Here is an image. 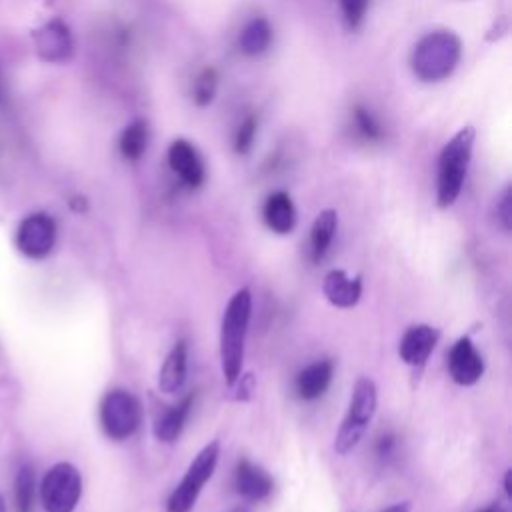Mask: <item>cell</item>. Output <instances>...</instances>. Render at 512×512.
<instances>
[{
  "label": "cell",
  "instance_id": "cell-3",
  "mask_svg": "<svg viewBox=\"0 0 512 512\" xmlns=\"http://www.w3.org/2000/svg\"><path fill=\"white\" fill-rule=\"evenodd\" d=\"M462 54L460 38L452 30H434L424 34L412 50V72L422 82H440L458 66Z\"/></svg>",
  "mask_w": 512,
  "mask_h": 512
},
{
  "label": "cell",
  "instance_id": "cell-22",
  "mask_svg": "<svg viewBox=\"0 0 512 512\" xmlns=\"http://www.w3.org/2000/svg\"><path fill=\"white\" fill-rule=\"evenodd\" d=\"M34 496H36V476L32 464H22L16 482H14V498H16V512H32L34 510Z\"/></svg>",
  "mask_w": 512,
  "mask_h": 512
},
{
  "label": "cell",
  "instance_id": "cell-10",
  "mask_svg": "<svg viewBox=\"0 0 512 512\" xmlns=\"http://www.w3.org/2000/svg\"><path fill=\"white\" fill-rule=\"evenodd\" d=\"M448 372L460 386L476 384L484 374V360L468 336L458 338L448 354Z\"/></svg>",
  "mask_w": 512,
  "mask_h": 512
},
{
  "label": "cell",
  "instance_id": "cell-13",
  "mask_svg": "<svg viewBox=\"0 0 512 512\" xmlns=\"http://www.w3.org/2000/svg\"><path fill=\"white\" fill-rule=\"evenodd\" d=\"M234 488L242 498H246L250 502H260V500L268 498V494L274 488V482L264 468L242 458V460H238L236 470H234Z\"/></svg>",
  "mask_w": 512,
  "mask_h": 512
},
{
  "label": "cell",
  "instance_id": "cell-23",
  "mask_svg": "<svg viewBox=\"0 0 512 512\" xmlns=\"http://www.w3.org/2000/svg\"><path fill=\"white\" fill-rule=\"evenodd\" d=\"M218 90V72L214 68H204L196 82H194V90H192V96H194V102L198 106H206L214 100V94Z\"/></svg>",
  "mask_w": 512,
  "mask_h": 512
},
{
  "label": "cell",
  "instance_id": "cell-33",
  "mask_svg": "<svg viewBox=\"0 0 512 512\" xmlns=\"http://www.w3.org/2000/svg\"><path fill=\"white\" fill-rule=\"evenodd\" d=\"M0 512H6V502L2 498V494H0Z\"/></svg>",
  "mask_w": 512,
  "mask_h": 512
},
{
  "label": "cell",
  "instance_id": "cell-16",
  "mask_svg": "<svg viewBox=\"0 0 512 512\" xmlns=\"http://www.w3.org/2000/svg\"><path fill=\"white\" fill-rule=\"evenodd\" d=\"M188 374V344L186 340H178L170 352L166 354L160 372H158V388L164 394H174L178 392Z\"/></svg>",
  "mask_w": 512,
  "mask_h": 512
},
{
  "label": "cell",
  "instance_id": "cell-6",
  "mask_svg": "<svg viewBox=\"0 0 512 512\" xmlns=\"http://www.w3.org/2000/svg\"><path fill=\"white\" fill-rule=\"evenodd\" d=\"M142 422V406L138 398L122 388L110 390L100 402V426L110 440L122 442L130 438Z\"/></svg>",
  "mask_w": 512,
  "mask_h": 512
},
{
  "label": "cell",
  "instance_id": "cell-11",
  "mask_svg": "<svg viewBox=\"0 0 512 512\" xmlns=\"http://www.w3.org/2000/svg\"><path fill=\"white\" fill-rule=\"evenodd\" d=\"M168 164L180 182L188 188H200L206 178L204 162L198 150L184 138H178L168 148Z\"/></svg>",
  "mask_w": 512,
  "mask_h": 512
},
{
  "label": "cell",
  "instance_id": "cell-1",
  "mask_svg": "<svg viewBox=\"0 0 512 512\" xmlns=\"http://www.w3.org/2000/svg\"><path fill=\"white\" fill-rule=\"evenodd\" d=\"M252 316V294L240 288L226 304L220 322V368L228 386H234L242 376L244 344Z\"/></svg>",
  "mask_w": 512,
  "mask_h": 512
},
{
  "label": "cell",
  "instance_id": "cell-24",
  "mask_svg": "<svg viewBox=\"0 0 512 512\" xmlns=\"http://www.w3.org/2000/svg\"><path fill=\"white\" fill-rule=\"evenodd\" d=\"M354 126L356 130L366 138V140H380L382 138V124L378 122V118L362 104H356L354 110Z\"/></svg>",
  "mask_w": 512,
  "mask_h": 512
},
{
  "label": "cell",
  "instance_id": "cell-35",
  "mask_svg": "<svg viewBox=\"0 0 512 512\" xmlns=\"http://www.w3.org/2000/svg\"><path fill=\"white\" fill-rule=\"evenodd\" d=\"M0 98H2V86H0Z\"/></svg>",
  "mask_w": 512,
  "mask_h": 512
},
{
  "label": "cell",
  "instance_id": "cell-7",
  "mask_svg": "<svg viewBox=\"0 0 512 512\" xmlns=\"http://www.w3.org/2000/svg\"><path fill=\"white\" fill-rule=\"evenodd\" d=\"M82 494V478L74 464H54L40 482V502L46 512H74Z\"/></svg>",
  "mask_w": 512,
  "mask_h": 512
},
{
  "label": "cell",
  "instance_id": "cell-12",
  "mask_svg": "<svg viewBox=\"0 0 512 512\" xmlns=\"http://www.w3.org/2000/svg\"><path fill=\"white\" fill-rule=\"evenodd\" d=\"M440 332L430 324H414L410 326L398 344L400 360L408 366H422L432 354Z\"/></svg>",
  "mask_w": 512,
  "mask_h": 512
},
{
  "label": "cell",
  "instance_id": "cell-27",
  "mask_svg": "<svg viewBox=\"0 0 512 512\" xmlns=\"http://www.w3.org/2000/svg\"><path fill=\"white\" fill-rule=\"evenodd\" d=\"M498 218H500L504 230L512 228V190H510V186L502 192V198L498 202Z\"/></svg>",
  "mask_w": 512,
  "mask_h": 512
},
{
  "label": "cell",
  "instance_id": "cell-8",
  "mask_svg": "<svg viewBox=\"0 0 512 512\" xmlns=\"http://www.w3.org/2000/svg\"><path fill=\"white\" fill-rule=\"evenodd\" d=\"M56 244V222L46 212L28 214L16 230V248L32 260L46 258Z\"/></svg>",
  "mask_w": 512,
  "mask_h": 512
},
{
  "label": "cell",
  "instance_id": "cell-9",
  "mask_svg": "<svg viewBox=\"0 0 512 512\" xmlns=\"http://www.w3.org/2000/svg\"><path fill=\"white\" fill-rule=\"evenodd\" d=\"M34 48L40 60L50 64L68 62L74 54V38L66 22L52 18L32 32Z\"/></svg>",
  "mask_w": 512,
  "mask_h": 512
},
{
  "label": "cell",
  "instance_id": "cell-28",
  "mask_svg": "<svg viewBox=\"0 0 512 512\" xmlns=\"http://www.w3.org/2000/svg\"><path fill=\"white\" fill-rule=\"evenodd\" d=\"M392 448H394V436L390 434H384L378 438V444H376V450H378V456H390L392 454Z\"/></svg>",
  "mask_w": 512,
  "mask_h": 512
},
{
  "label": "cell",
  "instance_id": "cell-4",
  "mask_svg": "<svg viewBox=\"0 0 512 512\" xmlns=\"http://www.w3.org/2000/svg\"><path fill=\"white\" fill-rule=\"evenodd\" d=\"M376 384L368 376H360L354 382L348 410L342 418V424L338 428V434L334 438V450L338 454H348L350 450L356 448L360 438L364 436L374 412H376Z\"/></svg>",
  "mask_w": 512,
  "mask_h": 512
},
{
  "label": "cell",
  "instance_id": "cell-2",
  "mask_svg": "<svg viewBox=\"0 0 512 512\" xmlns=\"http://www.w3.org/2000/svg\"><path fill=\"white\" fill-rule=\"evenodd\" d=\"M474 136L476 132L472 126H462L440 150L436 178V204L440 208L452 206L462 192L472 158Z\"/></svg>",
  "mask_w": 512,
  "mask_h": 512
},
{
  "label": "cell",
  "instance_id": "cell-30",
  "mask_svg": "<svg viewBox=\"0 0 512 512\" xmlns=\"http://www.w3.org/2000/svg\"><path fill=\"white\" fill-rule=\"evenodd\" d=\"M380 512H410V504L408 502H398V504H392Z\"/></svg>",
  "mask_w": 512,
  "mask_h": 512
},
{
  "label": "cell",
  "instance_id": "cell-32",
  "mask_svg": "<svg viewBox=\"0 0 512 512\" xmlns=\"http://www.w3.org/2000/svg\"><path fill=\"white\" fill-rule=\"evenodd\" d=\"M480 512H502L498 506H488V508H484V510H480Z\"/></svg>",
  "mask_w": 512,
  "mask_h": 512
},
{
  "label": "cell",
  "instance_id": "cell-15",
  "mask_svg": "<svg viewBox=\"0 0 512 512\" xmlns=\"http://www.w3.org/2000/svg\"><path fill=\"white\" fill-rule=\"evenodd\" d=\"M192 404H194V392L186 394L178 404H172L168 406L166 410H162L156 420H154V426H152V432H154V438L164 442V444H172L180 438L182 430H184V424L188 420V414L192 410Z\"/></svg>",
  "mask_w": 512,
  "mask_h": 512
},
{
  "label": "cell",
  "instance_id": "cell-20",
  "mask_svg": "<svg viewBox=\"0 0 512 512\" xmlns=\"http://www.w3.org/2000/svg\"><path fill=\"white\" fill-rule=\"evenodd\" d=\"M272 42V26L266 18H252L238 36L240 52L246 56H258L268 50Z\"/></svg>",
  "mask_w": 512,
  "mask_h": 512
},
{
  "label": "cell",
  "instance_id": "cell-14",
  "mask_svg": "<svg viewBox=\"0 0 512 512\" xmlns=\"http://www.w3.org/2000/svg\"><path fill=\"white\" fill-rule=\"evenodd\" d=\"M326 300L336 308H352L362 296V278L350 276L346 270L334 268L322 280Z\"/></svg>",
  "mask_w": 512,
  "mask_h": 512
},
{
  "label": "cell",
  "instance_id": "cell-25",
  "mask_svg": "<svg viewBox=\"0 0 512 512\" xmlns=\"http://www.w3.org/2000/svg\"><path fill=\"white\" fill-rule=\"evenodd\" d=\"M256 132H258V118L252 114V116H246L238 130H236V136H234V150L238 154H248L252 144H254V138H256Z\"/></svg>",
  "mask_w": 512,
  "mask_h": 512
},
{
  "label": "cell",
  "instance_id": "cell-17",
  "mask_svg": "<svg viewBox=\"0 0 512 512\" xmlns=\"http://www.w3.org/2000/svg\"><path fill=\"white\" fill-rule=\"evenodd\" d=\"M332 362L330 360H316L312 364H308L306 368H302L296 376V394L302 400H316L320 398L330 382H332Z\"/></svg>",
  "mask_w": 512,
  "mask_h": 512
},
{
  "label": "cell",
  "instance_id": "cell-31",
  "mask_svg": "<svg viewBox=\"0 0 512 512\" xmlns=\"http://www.w3.org/2000/svg\"><path fill=\"white\" fill-rule=\"evenodd\" d=\"M504 490L508 496H512V488H510V470H506V476H504Z\"/></svg>",
  "mask_w": 512,
  "mask_h": 512
},
{
  "label": "cell",
  "instance_id": "cell-26",
  "mask_svg": "<svg viewBox=\"0 0 512 512\" xmlns=\"http://www.w3.org/2000/svg\"><path fill=\"white\" fill-rule=\"evenodd\" d=\"M370 0H340L342 16L348 28H358L366 16Z\"/></svg>",
  "mask_w": 512,
  "mask_h": 512
},
{
  "label": "cell",
  "instance_id": "cell-5",
  "mask_svg": "<svg viewBox=\"0 0 512 512\" xmlns=\"http://www.w3.org/2000/svg\"><path fill=\"white\" fill-rule=\"evenodd\" d=\"M220 456V442H208L190 462L178 486L170 492L166 500V512H190L204 488V484L212 478Z\"/></svg>",
  "mask_w": 512,
  "mask_h": 512
},
{
  "label": "cell",
  "instance_id": "cell-21",
  "mask_svg": "<svg viewBox=\"0 0 512 512\" xmlns=\"http://www.w3.org/2000/svg\"><path fill=\"white\" fill-rule=\"evenodd\" d=\"M146 146H148V124L144 120L130 122L122 130L120 140H118L120 154L126 160H138L146 152Z\"/></svg>",
  "mask_w": 512,
  "mask_h": 512
},
{
  "label": "cell",
  "instance_id": "cell-19",
  "mask_svg": "<svg viewBox=\"0 0 512 512\" xmlns=\"http://www.w3.org/2000/svg\"><path fill=\"white\" fill-rule=\"evenodd\" d=\"M336 228H338V214L332 208L322 210L314 218L312 228H310V254H312L314 262H320L326 256V252L334 240Z\"/></svg>",
  "mask_w": 512,
  "mask_h": 512
},
{
  "label": "cell",
  "instance_id": "cell-34",
  "mask_svg": "<svg viewBox=\"0 0 512 512\" xmlns=\"http://www.w3.org/2000/svg\"><path fill=\"white\" fill-rule=\"evenodd\" d=\"M230 512H248L244 506H238V508H234V510H230Z\"/></svg>",
  "mask_w": 512,
  "mask_h": 512
},
{
  "label": "cell",
  "instance_id": "cell-29",
  "mask_svg": "<svg viewBox=\"0 0 512 512\" xmlns=\"http://www.w3.org/2000/svg\"><path fill=\"white\" fill-rule=\"evenodd\" d=\"M70 208H72V210H76V212H84V210L88 208L86 198H84V196H74V198L70 200Z\"/></svg>",
  "mask_w": 512,
  "mask_h": 512
},
{
  "label": "cell",
  "instance_id": "cell-18",
  "mask_svg": "<svg viewBox=\"0 0 512 512\" xmlns=\"http://www.w3.org/2000/svg\"><path fill=\"white\" fill-rule=\"evenodd\" d=\"M264 222L266 226L276 232V234H290L296 226V208H294V202L292 198L278 190V192H272L266 202H264Z\"/></svg>",
  "mask_w": 512,
  "mask_h": 512
}]
</instances>
